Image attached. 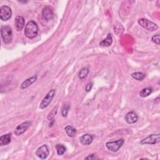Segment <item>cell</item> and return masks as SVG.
I'll list each match as a JSON object with an SVG mask.
<instances>
[{"label": "cell", "instance_id": "6da1fadb", "mask_svg": "<svg viewBox=\"0 0 160 160\" xmlns=\"http://www.w3.org/2000/svg\"><path fill=\"white\" fill-rule=\"evenodd\" d=\"M38 33V26L36 22L34 21H29L25 28V36L29 38L32 39L37 36Z\"/></svg>", "mask_w": 160, "mask_h": 160}, {"label": "cell", "instance_id": "7a4b0ae2", "mask_svg": "<svg viewBox=\"0 0 160 160\" xmlns=\"http://www.w3.org/2000/svg\"><path fill=\"white\" fill-rule=\"evenodd\" d=\"M2 37L5 43L9 44L13 40V32L10 26H3L1 29Z\"/></svg>", "mask_w": 160, "mask_h": 160}, {"label": "cell", "instance_id": "3957f363", "mask_svg": "<svg viewBox=\"0 0 160 160\" xmlns=\"http://www.w3.org/2000/svg\"><path fill=\"white\" fill-rule=\"evenodd\" d=\"M138 24L141 27L150 31H154L158 29V26L156 23L145 18L139 19L138 20Z\"/></svg>", "mask_w": 160, "mask_h": 160}, {"label": "cell", "instance_id": "277c9868", "mask_svg": "<svg viewBox=\"0 0 160 160\" xmlns=\"http://www.w3.org/2000/svg\"><path fill=\"white\" fill-rule=\"evenodd\" d=\"M124 143L123 139H119L116 141H110L106 143V146L110 151L113 152L118 151Z\"/></svg>", "mask_w": 160, "mask_h": 160}, {"label": "cell", "instance_id": "5b68a950", "mask_svg": "<svg viewBox=\"0 0 160 160\" xmlns=\"http://www.w3.org/2000/svg\"><path fill=\"white\" fill-rule=\"evenodd\" d=\"M55 93H56L55 90H51L50 92H48V93L46 95V96L44 98V99L40 103V109L43 110L47 107V106L51 102L53 98H54V96L55 95Z\"/></svg>", "mask_w": 160, "mask_h": 160}, {"label": "cell", "instance_id": "8992f818", "mask_svg": "<svg viewBox=\"0 0 160 160\" xmlns=\"http://www.w3.org/2000/svg\"><path fill=\"white\" fill-rule=\"evenodd\" d=\"M160 141L159 135H151L146 138L142 139L140 142L141 145H154L159 143Z\"/></svg>", "mask_w": 160, "mask_h": 160}, {"label": "cell", "instance_id": "52a82bcc", "mask_svg": "<svg viewBox=\"0 0 160 160\" xmlns=\"http://www.w3.org/2000/svg\"><path fill=\"white\" fill-rule=\"evenodd\" d=\"M12 15L11 9L7 6H2L0 8V18L3 21L9 20Z\"/></svg>", "mask_w": 160, "mask_h": 160}, {"label": "cell", "instance_id": "ba28073f", "mask_svg": "<svg viewBox=\"0 0 160 160\" xmlns=\"http://www.w3.org/2000/svg\"><path fill=\"white\" fill-rule=\"evenodd\" d=\"M31 125V122L29 121H25L21 124H20L19 126H18L14 130V134L16 136H20L23 134L29 127Z\"/></svg>", "mask_w": 160, "mask_h": 160}, {"label": "cell", "instance_id": "9c48e42d", "mask_svg": "<svg viewBox=\"0 0 160 160\" xmlns=\"http://www.w3.org/2000/svg\"><path fill=\"white\" fill-rule=\"evenodd\" d=\"M49 154V151L48 149V147L46 145H43L41 147H40L37 152L36 155L40 159H46Z\"/></svg>", "mask_w": 160, "mask_h": 160}, {"label": "cell", "instance_id": "30bf717a", "mask_svg": "<svg viewBox=\"0 0 160 160\" xmlns=\"http://www.w3.org/2000/svg\"><path fill=\"white\" fill-rule=\"evenodd\" d=\"M42 16L45 20L46 21L51 20L53 18V16H54V13H53V9L49 6L45 7L43 10Z\"/></svg>", "mask_w": 160, "mask_h": 160}, {"label": "cell", "instance_id": "8fae6325", "mask_svg": "<svg viewBox=\"0 0 160 160\" xmlns=\"http://www.w3.org/2000/svg\"><path fill=\"white\" fill-rule=\"evenodd\" d=\"M25 23V18L23 16H18L16 17L15 20H14V24H15V26H16L17 31H21L23 29V28H24Z\"/></svg>", "mask_w": 160, "mask_h": 160}, {"label": "cell", "instance_id": "7c38bea8", "mask_svg": "<svg viewBox=\"0 0 160 160\" xmlns=\"http://www.w3.org/2000/svg\"><path fill=\"white\" fill-rule=\"evenodd\" d=\"M138 119V116L136 115V113H135L133 111H130L128 112L125 118H124V119H125L126 122L128 124H133L135 123Z\"/></svg>", "mask_w": 160, "mask_h": 160}, {"label": "cell", "instance_id": "4fadbf2b", "mask_svg": "<svg viewBox=\"0 0 160 160\" xmlns=\"http://www.w3.org/2000/svg\"><path fill=\"white\" fill-rule=\"evenodd\" d=\"M93 139V137L92 135L89 134H85L80 137V141L83 145H89L92 143Z\"/></svg>", "mask_w": 160, "mask_h": 160}, {"label": "cell", "instance_id": "5bb4252c", "mask_svg": "<svg viewBox=\"0 0 160 160\" xmlns=\"http://www.w3.org/2000/svg\"><path fill=\"white\" fill-rule=\"evenodd\" d=\"M37 80V76H34L29 78H28L21 83V90H24V89L28 88L30 85H31L33 83H34L35 81H36Z\"/></svg>", "mask_w": 160, "mask_h": 160}, {"label": "cell", "instance_id": "9a60e30c", "mask_svg": "<svg viewBox=\"0 0 160 160\" xmlns=\"http://www.w3.org/2000/svg\"><path fill=\"white\" fill-rule=\"evenodd\" d=\"M11 134L8 133L0 137V146H3L8 145L11 142Z\"/></svg>", "mask_w": 160, "mask_h": 160}, {"label": "cell", "instance_id": "2e32d148", "mask_svg": "<svg viewBox=\"0 0 160 160\" xmlns=\"http://www.w3.org/2000/svg\"><path fill=\"white\" fill-rule=\"evenodd\" d=\"M113 29H114L115 33L117 35L118 37L121 36L124 31L123 26L122 25L121 23H120L119 22H116L115 23L114 26H113Z\"/></svg>", "mask_w": 160, "mask_h": 160}, {"label": "cell", "instance_id": "e0dca14e", "mask_svg": "<svg viewBox=\"0 0 160 160\" xmlns=\"http://www.w3.org/2000/svg\"><path fill=\"white\" fill-rule=\"evenodd\" d=\"M112 43H113L112 36L110 33H109L108 34L107 37H106V38L102 40L100 43V45L101 46H103V47H109L112 45Z\"/></svg>", "mask_w": 160, "mask_h": 160}, {"label": "cell", "instance_id": "ac0fdd59", "mask_svg": "<svg viewBox=\"0 0 160 160\" xmlns=\"http://www.w3.org/2000/svg\"><path fill=\"white\" fill-rule=\"evenodd\" d=\"M67 135L69 137H74L76 134V130L72 126H66L64 128Z\"/></svg>", "mask_w": 160, "mask_h": 160}, {"label": "cell", "instance_id": "d6986e66", "mask_svg": "<svg viewBox=\"0 0 160 160\" xmlns=\"http://www.w3.org/2000/svg\"><path fill=\"white\" fill-rule=\"evenodd\" d=\"M152 92H153V90H152V88H144L139 92V96L142 98L147 97L152 93Z\"/></svg>", "mask_w": 160, "mask_h": 160}, {"label": "cell", "instance_id": "ffe728a7", "mask_svg": "<svg viewBox=\"0 0 160 160\" xmlns=\"http://www.w3.org/2000/svg\"><path fill=\"white\" fill-rule=\"evenodd\" d=\"M131 76L133 78L138 80V81H142L143 80L146 76L145 74L141 72H136L131 74Z\"/></svg>", "mask_w": 160, "mask_h": 160}, {"label": "cell", "instance_id": "44dd1931", "mask_svg": "<svg viewBox=\"0 0 160 160\" xmlns=\"http://www.w3.org/2000/svg\"><path fill=\"white\" fill-rule=\"evenodd\" d=\"M58 106H56V107H55L54 108H53V109L49 112V113L48 115V119L49 121H51V120H53V119H54L55 116H56V115H57V112H58Z\"/></svg>", "mask_w": 160, "mask_h": 160}, {"label": "cell", "instance_id": "7402d4cb", "mask_svg": "<svg viewBox=\"0 0 160 160\" xmlns=\"http://www.w3.org/2000/svg\"><path fill=\"white\" fill-rule=\"evenodd\" d=\"M56 149H57V151L58 154L60 155V156L63 155L66 151V148L63 145H56Z\"/></svg>", "mask_w": 160, "mask_h": 160}, {"label": "cell", "instance_id": "603a6c76", "mask_svg": "<svg viewBox=\"0 0 160 160\" xmlns=\"http://www.w3.org/2000/svg\"><path fill=\"white\" fill-rule=\"evenodd\" d=\"M88 73H89V69L88 68H83L79 73V78L81 80H83L84 78L87 76Z\"/></svg>", "mask_w": 160, "mask_h": 160}, {"label": "cell", "instance_id": "cb8c5ba5", "mask_svg": "<svg viewBox=\"0 0 160 160\" xmlns=\"http://www.w3.org/2000/svg\"><path fill=\"white\" fill-rule=\"evenodd\" d=\"M151 40H152V41H153L154 43H155V44L159 45L160 44V37H159V34H156V35H154V36H153V37H152V38H151Z\"/></svg>", "mask_w": 160, "mask_h": 160}, {"label": "cell", "instance_id": "d4e9b609", "mask_svg": "<svg viewBox=\"0 0 160 160\" xmlns=\"http://www.w3.org/2000/svg\"><path fill=\"white\" fill-rule=\"evenodd\" d=\"M69 110V105H66L64 106L63 108L62 109V115L63 117H66L68 115V113Z\"/></svg>", "mask_w": 160, "mask_h": 160}, {"label": "cell", "instance_id": "484cf974", "mask_svg": "<svg viewBox=\"0 0 160 160\" xmlns=\"http://www.w3.org/2000/svg\"><path fill=\"white\" fill-rule=\"evenodd\" d=\"M93 83H89L86 84V88H85V90H86V92H89L92 90V89L93 88Z\"/></svg>", "mask_w": 160, "mask_h": 160}, {"label": "cell", "instance_id": "4316f807", "mask_svg": "<svg viewBox=\"0 0 160 160\" xmlns=\"http://www.w3.org/2000/svg\"><path fill=\"white\" fill-rule=\"evenodd\" d=\"M96 159V158L95 156V154H90L88 156H87L86 158H85V159Z\"/></svg>", "mask_w": 160, "mask_h": 160}]
</instances>
